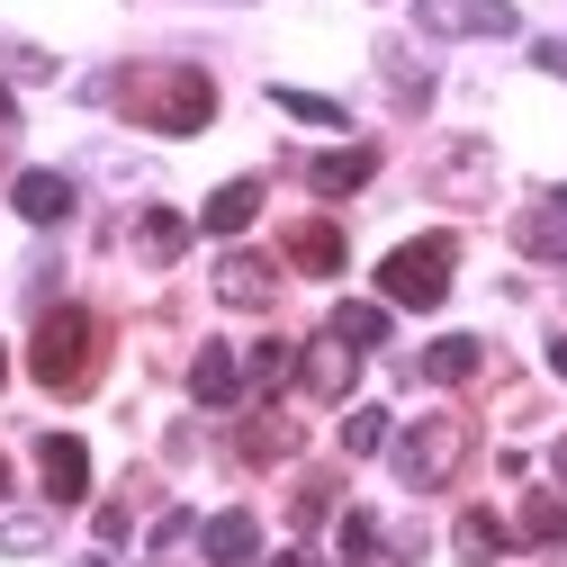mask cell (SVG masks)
<instances>
[{
  "instance_id": "obj_1",
  "label": "cell",
  "mask_w": 567,
  "mask_h": 567,
  "mask_svg": "<svg viewBox=\"0 0 567 567\" xmlns=\"http://www.w3.org/2000/svg\"><path fill=\"white\" fill-rule=\"evenodd\" d=\"M135 126H154V135H198L207 117H217V82L198 73V63H126V73L100 82Z\"/></svg>"
},
{
  "instance_id": "obj_2",
  "label": "cell",
  "mask_w": 567,
  "mask_h": 567,
  "mask_svg": "<svg viewBox=\"0 0 567 567\" xmlns=\"http://www.w3.org/2000/svg\"><path fill=\"white\" fill-rule=\"evenodd\" d=\"M28 370H37V388H54V396H82L91 370H100V316H91V307H54V316L37 324V342H28Z\"/></svg>"
},
{
  "instance_id": "obj_3",
  "label": "cell",
  "mask_w": 567,
  "mask_h": 567,
  "mask_svg": "<svg viewBox=\"0 0 567 567\" xmlns=\"http://www.w3.org/2000/svg\"><path fill=\"white\" fill-rule=\"evenodd\" d=\"M451 270H460V244L451 235H414L379 261V298L388 307H442L451 298Z\"/></svg>"
},
{
  "instance_id": "obj_4",
  "label": "cell",
  "mask_w": 567,
  "mask_h": 567,
  "mask_svg": "<svg viewBox=\"0 0 567 567\" xmlns=\"http://www.w3.org/2000/svg\"><path fill=\"white\" fill-rule=\"evenodd\" d=\"M468 460V433H460V414H423L414 433L396 442V477L414 486V495H433V486H451V468Z\"/></svg>"
},
{
  "instance_id": "obj_5",
  "label": "cell",
  "mask_w": 567,
  "mask_h": 567,
  "mask_svg": "<svg viewBox=\"0 0 567 567\" xmlns=\"http://www.w3.org/2000/svg\"><path fill=\"white\" fill-rule=\"evenodd\" d=\"M423 37H514V0H423Z\"/></svg>"
},
{
  "instance_id": "obj_6",
  "label": "cell",
  "mask_w": 567,
  "mask_h": 567,
  "mask_svg": "<svg viewBox=\"0 0 567 567\" xmlns=\"http://www.w3.org/2000/svg\"><path fill=\"white\" fill-rule=\"evenodd\" d=\"M37 468H45V495H54V505H82V495H91V451H82L73 433H45V442H37Z\"/></svg>"
},
{
  "instance_id": "obj_7",
  "label": "cell",
  "mask_w": 567,
  "mask_h": 567,
  "mask_svg": "<svg viewBox=\"0 0 567 567\" xmlns=\"http://www.w3.org/2000/svg\"><path fill=\"white\" fill-rule=\"evenodd\" d=\"M342 261H351V244H342V226H333V217H298V226H289V270L333 279Z\"/></svg>"
},
{
  "instance_id": "obj_8",
  "label": "cell",
  "mask_w": 567,
  "mask_h": 567,
  "mask_svg": "<svg viewBox=\"0 0 567 567\" xmlns=\"http://www.w3.org/2000/svg\"><path fill=\"white\" fill-rule=\"evenodd\" d=\"M217 298H226V307H270V298H279V261L226 252V261H217Z\"/></svg>"
},
{
  "instance_id": "obj_9",
  "label": "cell",
  "mask_w": 567,
  "mask_h": 567,
  "mask_svg": "<svg viewBox=\"0 0 567 567\" xmlns=\"http://www.w3.org/2000/svg\"><path fill=\"white\" fill-rule=\"evenodd\" d=\"M370 172H379V154H370V145H333V154H316V163H307V189L351 198V189H370Z\"/></svg>"
},
{
  "instance_id": "obj_10",
  "label": "cell",
  "mask_w": 567,
  "mask_h": 567,
  "mask_svg": "<svg viewBox=\"0 0 567 567\" xmlns=\"http://www.w3.org/2000/svg\"><path fill=\"white\" fill-rule=\"evenodd\" d=\"M244 388H252V379H244V361H235L226 342H207L198 361H189V396H198V405H235Z\"/></svg>"
},
{
  "instance_id": "obj_11",
  "label": "cell",
  "mask_w": 567,
  "mask_h": 567,
  "mask_svg": "<svg viewBox=\"0 0 567 567\" xmlns=\"http://www.w3.org/2000/svg\"><path fill=\"white\" fill-rule=\"evenodd\" d=\"M10 198H19L28 226H63V217H73V181H63V172H19Z\"/></svg>"
},
{
  "instance_id": "obj_12",
  "label": "cell",
  "mask_w": 567,
  "mask_h": 567,
  "mask_svg": "<svg viewBox=\"0 0 567 567\" xmlns=\"http://www.w3.org/2000/svg\"><path fill=\"white\" fill-rule=\"evenodd\" d=\"M298 379H307V396H351V342H342V333L307 342V351H298Z\"/></svg>"
},
{
  "instance_id": "obj_13",
  "label": "cell",
  "mask_w": 567,
  "mask_h": 567,
  "mask_svg": "<svg viewBox=\"0 0 567 567\" xmlns=\"http://www.w3.org/2000/svg\"><path fill=\"white\" fill-rule=\"evenodd\" d=\"M207 567H261V523L252 514H217L207 523Z\"/></svg>"
},
{
  "instance_id": "obj_14",
  "label": "cell",
  "mask_w": 567,
  "mask_h": 567,
  "mask_svg": "<svg viewBox=\"0 0 567 567\" xmlns=\"http://www.w3.org/2000/svg\"><path fill=\"white\" fill-rule=\"evenodd\" d=\"M289 451H298V423H289V414H252L244 433H235V460H252V468L289 460Z\"/></svg>"
},
{
  "instance_id": "obj_15",
  "label": "cell",
  "mask_w": 567,
  "mask_h": 567,
  "mask_svg": "<svg viewBox=\"0 0 567 567\" xmlns=\"http://www.w3.org/2000/svg\"><path fill=\"white\" fill-rule=\"evenodd\" d=\"M252 217H261V181H226L217 198H207V217H198V226H207V235H244Z\"/></svg>"
},
{
  "instance_id": "obj_16",
  "label": "cell",
  "mask_w": 567,
  "mask_h": 567,
  "mask_svg": "<svg viewBox=\"0 0 567 567\" xmlns=\"http://www.w3.org/2000/svg\"><path fill=\"white\" fill-rule=\"evenodd\" d=\"M135 252H145V261H181V252H189V217L145 207V217H135Z\"/></svg>"
},
{
  "instance_id": "obj_17",
  "label": "cell",
  "mask_w": 567,
  "mask_h": 567,
  "mask_svg": "<svg viewBox=\"0 0 567 567\" xmlns=\"http://www.w3.org/2000/svg\"><path fill=\"white\" fill-rule=\"evenodd\" d=\"M477 361H486V351H477L468 333H442L433 351H423V379H433V388H460V379H477Z\"/></svg>"
},
{
  "instance_id": "obj_18",
  "label": "cell",
  "mask_w": 567,
  "mask_h": 567,
  "mask_svg": "<svg viewBox=\"0 0 567 567\" xmlns=\"http://www.w3.org/2000/svg\"><path fill=\"white\" fill-rule=\"evenodd\" d=\"M460 558H468V567H495V558H505V514L468 505V514H460Z\"/></svg>"
},
{
  "instance_id": "obj_19",
  "label": "cell",
  "mask_w": 567,
  "mask_h": 567,
  "mask_svg": "<svg viewBox=\"0 0 567 567\" xmlns=\"http://www.w3.org/2000/svg\"><path fill=\"white\" fill-rule=\"evenodd\" d=\"M523 532H532V540H549V549H567V495L532 486V495H523Z\"/></svg>"
},
{
  "instance_id": "obj_20",
  "label": "cell",
  "mask_w": 567,
  "mask_h": 567,
  "mask_svg": "<svg viewBox=\"0 0 567 567\" xmlns=\"http://www.w3.org/2000/svg\"><path fill=\"white\" fill-rule=\"evenodd\" d=\"M333 333H342L351 351H370V342H388V307H342V316H333Z\"/></svg>"
},
{
  "instance_id": "obj_21",
  "label": "cell",
  "mask_w": 567,
  "mask_h": 567,
  "mask_svg": "<svg viewBox=\"0 0 567 567\" xmlns=\"http://www.w3.org/2000/svg\"><path fill=\"white\" fill-rule=\"evenodd\" d=\"M270 100L289 109V117H307V126H342V100H324V91H289V82H279Z\"/></svg>"
},
{
  "instance_id": "obj_22",
  "label": "cell",
  "mask_w": 567,
  "mask_h": 567,
  "mask_svg": "<svg viewBox=\"0 0 567 567\" xmlns=\"http://www.w3.org/2000/svg\"><path fill=\"white\" fill-rule=\"evenodd\" d=\"M289 514H298V532H316V523L333 514V477H298V495H289Z\"/></svg>"
},
{
  "instance_id": "obj_23",
  "label": "cell",
  "mask_w": 567,
  "mask_h": 567,
  "mask_svg": "<svg viewBox=\"0 0 567 567\" xmlns=\"http://www.w3.org/2000/svg\"><path fill=\"white\" fill-rule=\"evenodd\" d=\"M289 370H298V351H289V342H261L252 361H244V379H252V388H279Z\"/></svg>"
},
{
  "instance_id": "obj_24",
  "label": "cell",
  "mask_w": 567,
  "mask_h": 567,
  "mask_svg": "<svg viewBox=\"0 0 567 567\" xmlns=\"http://www.w3.org/2000/svg\"><path fill=\"white\" fill-rule=\"evenodd\" d=\"M523 252L532 261H567V217H532L523 226Z\"/></svg>"
},
{
  "instance_id": "obj_25",
  "label": "cell",
  "mask_w": 567,
  "mask_h": 567,
  "mask_svg": "<svg viewBox=\"0 0 567 567\" xmlns=\"http://www.w3.org/2000/svg\"><path fill=\"white\" fill-rule=\"evenodd\" d=\"M379 558V523L370 514H342V567H370Z\"/></svg>"
},
{
  "instance_id": "obj_26",
  "label": "cell",
  "mask_w": 567,
  "mask_h": 567,
  "mask_svg": "<svg viewBox=\"0 0 567 567\" xmlns=\"http://www.w3.org/2000/svg\"><path fill=\"white\" fill-rule=\"evenodd\" d=\"M379 442H388V414H379V405L342 414V451H379Z\"/></svg>"
},
{
  "instance_id": "obj_27",
  "label": "cell",
  "mask_w": 567,
  "mask_h": 567,
  "mask_svg": "<svg viewBox=\"0 0 567 567\" xmlns=\"http://www.w3.org/2000/svg\"><path fill=\"white\" fill-rule=\"evenodd\" d=\"M0 549H10V558H28V549H45V523H10V532H0Z\"/></svg>"
},
{
  "instance_id": "obj_28",
  "label": "cell",
  "mask_w": 567,
  "mask_h": 567,
  "mask_svg": "<svg viewBox=\"0 0 567 567\" xmlns=\"http://www.w3.org/2000/svg\"><path fill=\"white\" fill-rule=\"evenodd\" d=\"M532 63H540V73H558V82H567V37H540V45H532Z\"/></svg>"
},
{
  "instance_id": "obj_29",
  "label": "cell",
  "mask_w": 567,
  "mask_h": 567,
  "mask_svg": "<svg viewBox=\"0 0 567 567\" xmlns=\"http://www.w3.org/2000/svg\"><path fill=\"white\" fill-rule=\"evenodd\" d=\"M549 370H558V379H567V333H558V342H549Z\"/></svg>"
},
{
  "instance_id": "obj_30",
  "label": "cell",
  "mask_w": 567,
  "mask_h": 567,
  "mask_svg": "<svg viewBox=\"0 0 567 567\" xmlns=\"http://www.w3.org/2000/svg\"><path fill=\"white\" fill-rule=\"evenodd\" d=\"M261 567H316V558H307V549H289V558H261Z\"/></svg>"
},
{
  "instance_id": "obj_31",
  "label": "cell",
  "mask_w": 567,
  "mask_h": 567,
  "mask_svg": "<svg viewBox=\"0 0 567 567\" xmlns=\"http://www.w3.org/2000/svg\"><path fill=\"white\" fill-rule=\"evenodd\" d=\"M558 477H567V442H558Z\"/></svg>"
},
{
  "instance_id": "obj_32",
  "label": "cell",
  "mask_w": 567,
  "mask_h": 567,
  "mask_svg": "<svg viewBox=\"0 0 567 567\" xmlns=\"http://www.w3.org/2000/svg\"><path fill=\"white\" fill-rule=\"evenodd\" d=\"M0 117H10V91H0Z\"/></svg>"
},
{
  "instance_id": "obj_33",
  "label": "cell",
  "mask_w": 567,
  "mask_h": 567,
  "mask_svg": "<svg viewBox=\"0 0 567 567\" xmlns=\"http://www.w3.org/2000/svg\"><path fill=\"white\" fill-rule=\"evenodd\" d=\"M0 486H10V460H0Z\"/></svg>"
},
{
  "instance_id": "obj_34",
  "label": "cell",
  "mask_w": 567,
  "mask_h": 567,
  "mask_svg": "<svg viewBox=\"0 0 567 567\" xmlns=\"http://www.w3.org/2000/svg\"><path fill=\"white\" fill-rule=\"evenodd\" d=\"M0 370H10V351H0Z\"/></svg>"
}]
</instances>
